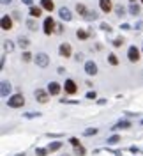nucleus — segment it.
Segmentation results:
<instances>
[{"instance_id":"nucleus-1","label":"nucleus","mask_w":143,"mask_h":156,"mask_svg":"<svg viewBox=\"0 0 143 156\" xmlns=\"http://www.w3.org/2000/svg\"><path fill=\"white\" fill-rule=\"evenodd\" d=\"M7 105H9L11 108H19L25 105V98L21 96V94H14V96H9V99H7Z\"/></svg>"},{"instance_id":"nucleus-2","label":"nucleus","mask_w":143,"mask_h":156,"mask_svg":"<svg viewBox=\"0 0 143 156\" xmlns=\"http://www.w3.org/2000/svg\"><path fill=\"white\" fill-rule=\"evenodd\" d=\"M34 62L37 64L39 68H48V64H49V57H48L46 53H37V55L34 57Z\"/></svg>"},{"instance_id":"nucleus-3","label":"nucleus","mask_w":143,"mask_h":156,"mask_svg":"<svg viewBox=\"0 0 143 156\" xmlns=\"http://www.w3.org/2000/svg\"><path fill=\"white\" fill-rule=\"evenodd\" d=\"M55 27H57V25H55V21H53V18H51V16L44 20V34H46V36H49V34L55 30Z\"/></svg>"},{"instance_id":"nucleus-4","label":"nucleus","mask_w":143,"mask_h":156,"mask_svg":"<svg viewBox=\"0 0 143 156\" xmlns=\"http://www.w3.org/2000/svg\"><path fill=\"white\" fill-rule=\"evenodd\" d=\"M58 53H60V57H71V53H73V50H71V44H67V43H62L60 44V48H58Z\"/></svg>"},{"instance_id":"nucleus-5","label":"nucleus","mask_w":143,"mask_h":156,"mask_svg":"<svg viewBox=\"0 0 143 156\" xmlns=\"http://www.w3.org/2000/svg\"><path fill=\"white\" fill-rule=\"evenodd\" d=\"M64 90H66L67 94H76L78 85L73 82V80H66V83H64Z\"/></svg>"},{"instance_id":"nucleus-6","label":"nucleus","mask_w":143,"mask_h":156,"mask_svg":"<svg viewBox=\"0 0 143 156\" xmlns=\"http://www.w3.org/2000/svg\"><path fill=\"white\" fill-rule=\"evenodd\" d=\"M85 73L87 75H97V64L94 60H87L85 62Z\"/></svg>"},{"instance_id":"nucleus-7","label":"nucleus","mask_w":143,"mask_h":156,"mask_svg":"<svg viewBox=\"0 0 143 156\" xmlns=\"http://www.w3.org/2000/svg\"><path fill=\"white\" fill-rule=\"evenodd\" d=\"M36 99H37L39 103H46L48 101V98H49V92H46V90H43V89H37L36 92Z\"/></svg>"},{"instance_id":"nucleus-8","label":"nucleus","mask_w":143,"mask_h":156,"mask_svg":"<svg viewBox=\"0 0 143 156\" xmlns=\"http://www.w3.org/2000/svg\"><path fill=\"white\" fill-rule=\"evenodd\" d=\"M127 57H129L131 62H136V60L140 58V51H138V48H136V46H129V50H127Z\"/></svg>"},{"instance_id":"nucleus-9","label":"nucleus","mask_w":143,"mask_h":156,"mask_svg":"<svg viewBox=\"0 0 143 156\" xmlns=\"http://www.w3.org/2000/svg\"><path fill=\"white\" fill-rule=\"evenodd\" d=\"M58 16H60L62 20H66V21H71V20H73V14H71V11L67 9V7H60Z\"/></svg>"},{"instance_id":"nucleus-10","label":"nucleus","mask_w":143,"mask_h":156,"mask_svg":"<svg viewBox=\"0 0 143 156\" xmlns=\"http://www.w3.org/2000/svg\"><path fill=\"white\" fill-rule=\"evenodd\" d=\"M0 25H2V29L4 30H11L12 29V20L5 14V16H2V21H0Z\"/></svg>"},{"instance_id":"nucleus-11","label":"nucleus","mask_w":143,"mask_h":156,"mask_svg":"<svg viewBox=\"0 0 143 156\" xmlns=\"http://www.w3.org/2000/svg\"><path fill=\"white\" fill-rule=\"evenodd\" d=\"M11 92V83L7 82V80H2V90H0V94H2V98H7Z\"/></svg>"},{"instance_id":"nucleus-12","label":"nucleus","mask_w":143,"mask_h":156,"mask_svg":"<svg viewBox=\"0 0 143 156\" xmlns=\"http://www.w3.org/2000/svg\"><path fill=\"white\" fill-rule=\"evenodd\" d=\"M48 92H49L51 96H57V94H60V85H58L57 82H51V83L48 85Z\"/></svg>"},{"instance_id":"nucleus-13","label":"nucleus","mask_w":143,"mask_h":156,"mask_svg":"<svg viewBox=\"0 0 143 156\" xmlns=\"http://www.w3.org/2000/svg\"><path fill=\"white\" fill-rule=\"evenodd\" d=\"M127 128H131V122L129 121H118L115 126H111V129H127Z\"/></svg>"},{"instance_id":"nucleus-14","label":"nucleus","mask_w":143,"mask_h":156,"mask_svg":"<svg viewBox=\"0 0 143 156\" xmlns=\"http://www.w3.org/2000/svg\"><path fill=\"white\" fill-rule=\"evenodd\" d=\"M99 5L104 12H110L111 11V0H99Z\"/></svg>"},{"instance_id":"nucleus-15","label":"nucleus","mask_w":143,"mask_h":156,"mask_svg":"<svg viewBox=\"0 0 143 156\" xmlns=\"http://www.w3.org/2000/svg\"><path fill=\"white\" fill-rule=\"evenodd\" d=\"M41 7L46 11H53L55 9V4L51 2V0H41Z\"/></svg>"},{"instance_id":"nucleus-16","label":"nucleus","mask_w":143,"mask_h":156,"mask_svg":"<svg viewBox=\"0 0 143 156\" xmlns=\"http://www.w3.org/2000/svg\"><path fill=\"white\" fill-rule=\"evenodd\" d=\"M29 12H30V16H32V18H39L43 11H41V7H34V5H30Z\"/></svg>"},{"instance_id":"nucleus-17","label":"nucleus","mask_w":143,"mask_h":156,"mask_svg":"<svg viewBox=\"0 0 143 156\" xmlns=\"http://www.w3.org/2000/svg\"><path fill=\"white\" fill-rule=\"evenodd\" d=\"M97 16H99V14H97L95 11H87L85 14H83V18H85L87 21H92V20H97Z\"/></svg>"},{"instance_id":"nucleus-18","label":"nucleus","mask_w":143,"mask_h":156,"mask_svg":"<svg viewBox=\"0 0 143 156\" xmlns=\"http://www.w3.org/2000/svg\"><path fill=\"white\" fill-rule=\"evenodd\" d=\"M60 147H62V142H51V144L48 146V151H49V153H55Z\"/></svg>"},{"instance_id":"nucleus-19","label":"nucleus","mask_w":143,"mask_h":156,"mask_svg":"<svg viewBox=\"0 0 143 156\" xmlns=\"http://www.w3.org/2000/svg\"><path fill=\"white\" fill-rule=\"evenodd\" d=\"M106 142H108V146H115V144H118V142H120V136H118V135H111Z\"/></svg>"},{"instance_id":"nucleus-20","label":"nucleus","mask_w":143,"mask_h":156,"mask_svg":"<svg viewBox=\"0 0 143 156\" xmlns=\"http://www.w3.org/2000/svg\"><path fill=\"white\" fill-rule=\"evenodd\" d=\"M129 11H131V14H134V16H136V14H140V5H138V4H131V7H129Z\"/></svg>"},{"instance_id":"nucleus-21","label":"nucleus","mask_w":143,"mask_h":156,"mask_svg":"<svg viewBox=\"0 0 143 156\" xmlns=\"http://www.w3.org/2000/svg\"><path fill=\"white\" fill-rule=\"evenodd\" d=\"M18 43H19V46H21V48H27V46L30 44L29 37H19V39H18Z\"/></svg>"},{"instance_id":"nucleus-22","label":"nucleus","mask_w":143,"mask_h":156,"mask_svg":"<svg viewBox=\"0 0 143 156\" xmlns=\"http://www.w3.org/2000/svg\"><path fill=\"white\" fill-rule=\"evenodd\" d=\"M74 154H76V156H83V154H85V147H83V146H76V147H74Z\"/></svg>"},{"instance_id":"nucleus-23","label":"nucleus","mask_w":143,"mask_h":156,"mask_svg":"<svg viewBox=\"0 0 143 156\" xmlns=\"http://www.w3.org/2000/svg\"><path fill=\"white\" fill-rule=\"evenodd\" d=\"M48 153H49V151L44 149V147H37V149H36V154L37 156H48Z\"/></svg>"},{"instance_id":"nucleus-24","label":"nucleus","mask_w":143,"mask_h":156,"mask_svg":"<svg viewBox=\"0 0 143 156\" xmlns=\"http://www.w3.org/2000/svg\"><path fill=\"white\" fill-rule=\"evenodd\" d=\"M108 62H110L111 66H117V64H118V58L115 57L113 53H110V55H108Z\"/></svg>"},{"instance_id":"nucleus-25","label":"nucleus","mask_w":143,"mask_h":156,"mask_svg":"<svg viewBox=\"0 0 143 156\" xmlns=\"http://www.w3.org/2000/svg\"><path fill=\"white\" fill-rule=\"evenodd\" d=\"M115 12H117V16H124L125 9L122 7V5H115Z\"/></svg>"},{"instance_id":"nucleus-26","label":"nucleus","mask_w":143,"mask_h":156,"mask_svg":"<svg viewBox=\"0 0 143 156\" xmlns=\"http://www.w3.org/2000/svg\"><path fill=\"white\" fill-rule=\"evenodd\" d=\"M27 27H29L30 30H37V23H36L34 20H27Z\"/></svg>"},{"instance_id":"nucleus-27","label":"nucleus","mask_w":143,"mask_h":156,"mask_svg":"<svg viewBox=\"0 0 143 156\" xmlns=\"http://www.w3.org/2000/svg\"><path fill=\"white\" fill-rule=\"evenodd\" d=\"M76 36H78L80 39H87L88 36H90V32H85V30H78V32H76Z\"/></svg>"},{"instance_id":"nucleus-28","label":"nucleus","mask_w":143,"mask_h":156,"mask_svg":"<svg viewBox=\"0 0 143 156\" xmlns=\"http://www.w3.org/2000/svg\"><path fill=\"white\" fill-rule=\"evenodd\" d=\"M95 133H97V128H88V129H85V131H83V135H85V136L95 135Z\"/></svg>"},{"instance_id":"nucleus-29","label":"nucleus","mask_w":143,"mask_h":156,"mask_svg":"<svg viewBox=\"0 0 143 156\" xmlns=\"http://www.w3.org/2000/svg\"><path fill=\"white\" fill-rule=\"evenodd\" d=\"M76 11L80 12V14H81V16H83V14H85V12H87L88 9H87V7L83 5V4H78V5H76Z\"/></svg>"},{"instance_id":"nucleus-30","label":"nucleus","mask_w":143,"mask_h":156,"mask_svg":"<svg viewBox=\"0 0 143 156\" xmlns=\"http://www.w3.org/2000/svg\"><path fill=\"white\" fill-rule=\"evenodd\" d=\"M4 48H5V51H12V50H14V44H12L11 41H5V43H4Z\"/></svg>"},{"instance_id":"nucleus-31","label":"nucleus","mask_w":143,"mask_h":156,"mask_svg":"<svg viewBox=\"0 0 143 156\" xmlns=\"http://www.w3.org/2000/svg\"><path fill=\"white\" fill-rule=\"evenodd\" d=\"M21 58H23V62H29V60H32V53L30 51H23Z\"/></svg>"},{"instance_id":"nucleus-32","label":"nucleus","mask_w":143,"mask_h":156,"mask_svg":"<svg viewBox=\"0 0 143 156\" xmlns=\"http://www.w3.org/2000/svg\"><path fill=\"white\" fill-rule=\"evenodd\" d=\"M122 44H124V39H122V37H117L113 41V46H117V48H118V46H122Z\"/></svg>"},{"instance_id":"nucleus-33","label":"nucleus","mask_w":143,"mask_h":156,"mask_svg":"<svg viewBox=\"0 0 143 156\" xmlns=\"http://www.w3.org/2000/svg\"><path fill=\"white\" fill-rule=\"evenodd\" d=\"M39 115H41L39 112H30V114H25V117H27V119H34V117H39Z\"/></svg>"},{"instance_id":"nucleus-34","label":"nucleus","mask_w":143,"mask_h":156,"mask_svg":"<svg viewBox=\"0 0 143 156\" xmlns=\"http://www.w3.org/2000/svg\"><path fill=\"white\" fill-rule=\"evenodd\" d=\"M69 142H71V144H73L74 147H76V146H80V140H78L76 136H73V138H69Z\"/></svg>"},{"instance_id":"nucleus-35","label":"nucleus","mask_w":143,"mask_h":156,"mask_svg":"<svg viewBox=\"0 0 143 156\" xmlns=\"http://www.w3.org/2000/svg\"><path fill=\"white\" fill-rule=\"evenodd\" d=\"M101 29L104 30V32H111V27H110L108 23H103V25H101Z\"/></svg>"},{"instance_id":"nucleus-36","label":"nucleus","mask_w":143,"mask_h":156,"mask_svg":"<svg viewBox=\"0 0 143 156\" xmlns=\"http://www.w3.org/2000/svg\"><path fill=\"white\" fill-rule=\"evenodd\" d=\"M87 98H88V99H95V98H97V94H95V92H88V94H87Z\"/></svg>"},{"instance_id":"nucleus-37","label":"nucleus","mask_w":143,"mask_h":156,"mask_svg":"<svg viewBox=\"0 0 143 156\" xmlns=\"http://www.w3.org/2000/svg\"><path fill=\"white\" fill-rule=\"evenodd\" d=\"M62 30H64V29H62V25H60V23H58L57 27H55V32H58V34H60V32H62Z\"/></svg>"},{"instance_id":"nucleus-38","label":"nucleus","mask_w":143,"mask_h":156,"mask_svg":"<svg viewBox=\"0 0 143 156\" xmlns=\"http://www.w3.org/2000/svg\"><path fill=\"white\" fill-rule=\"evenodd\" d=\"M129 151H133V153H138L140 149H138V147H136V146H131V147H129Z\"/></svg>"},{"instance_id":"nucleus-39","label":"nucleus","mask_w":143,"mask_h":156,"mask_svg":"<svg viewBox=\"0 0 143 156\" xmlns=\"http://www.w3.org/2000/svg\"><path fill=\"white\" fill-rule=\"evenodd\" d=\"M122 29H124V30H129V29H131V25H129V23H124V25H122Z\"/></svg>"},{"instance_id":"nucleus-40","label":"nucleus","mask_w":143,"mask_h":156,"mask_svg":"<svg viewBox=\"0 0 143 156\" xmlns=\"http://www.w3.org/2000/svg\"><path fill=\"white\" fill-rule=\"evenodd\" d=\"M23 4H27V5H32V0H23Z\"/></svg>"},{"instance_id":"nucleus-41","label":"nucleus","mask_w":143,"mask_h":156,"mask_svg":"<svg viewBox=\"0 0 143 156\" xmlns=\"http://www.w3.org/2000/svg\"><path fill=\"white\" fill-rule=\"evenodd\" d=\"M12 0H2V4H11Z\"/></svg>"},{"instance_id":"nucleus-42","label":"nucleus","mask_w":143,"mask_h":156,"mask_svg":"<svg viewBox=\"0 0 143 156\" xmlns=\"http://www.w3.org/2000/svg\"><path fill=\"white\" fill-rule=\"evenodd\" d=\"M16 156H25V154H16Z\"/></svg>"},{"instance_id":"nucleus-43","label":"nucleus","mask_w":143,"mask_h":156,"mask_svg":"<svg viewBox=\"0 0 143 156\" xmlns=\"http://www.w3.org/2000/svg\"><path fill=\"white\" fill-rule=\"evenodd\" d=\"M131 2H134V0H131Z\"/></svg>"},{"instance_id":"nucleus-44","label":"nucleus","mask_w":143,"mask_h":156,"mask_svg":"<svg viewBox=\"0 0 143 156\" xmlns=\"http://www.w3.org/2000/svg\"><path fill=\"white\" fill-rule=\"evenodd\" d=\"M141 124H143V121H141Z\"/></svg>"},{"instance_id":"nucleus-45","label":"nucleus","mask_w":143,"mask_h":156,"mask_svg":"<svg viewBox=\"0 0 143 156\" xmlns=\"http://www.w3.org/2000/svg\"><path fill=\"white\" fill-rule=\"evenodd\" d=\"M141 4H143V0H141Z\"/></svg>"},{"instance_id":"nucleus-46","label":"nucleus","mask_w":143,"mask_h":156,"mask_svg":"<svg viewBox=\"0 0 143 156\" xmlns=\"http://www.w3.org/2000/svg\"><path fill=\"white\" fill-rule=\"evenodd\" d=\"M64 156H67V154H64Z\"/></svg>"}]
</instances>
